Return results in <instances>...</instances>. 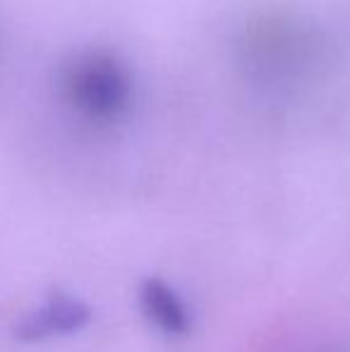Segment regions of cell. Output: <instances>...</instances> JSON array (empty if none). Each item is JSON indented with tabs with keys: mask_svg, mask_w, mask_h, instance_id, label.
Returning <instances> with one entry per match:
<instances>
[{
	"mask_svg": "<svg viewBox=\"0 0 350 352\" xmlns=\"http://www.w3.org/2000/svg\"><path fill=\"white\" fill-rule=\"evenodd\" d=\"M91 321L89 305L67 292H53L36 309L27 311L14 326V336L24 343H39V340L61 338L82 331Z\"/></svg>",
	"mask_w": 350,
	"mask_h": 352,
	"instance_id": "2",
	"label": "cell"
},
{
	"mask_svg": "<svg viewBox=\"0 0 350 352\" xmlns=\"http://www.w3.org/2000/svg\"><path fill=\"white\" fill-rule=\"evenodd\" d=\"M140 305L156 331L182 338L192 331V316L182 297L161 278H146L140 285Z\"/></svg>",
	"mask_w": 350,
	"mask_h": 352,
	"instance_id": "3",
	"label": "cell"
},
{
	"mask_svg": "<svg viewBox=\"0 0 350 352\" xmlns=\"http://www.w3.org/2000/svg\"><path fill=\"white\" fill-rule=\"evenodd\" d=\"M65 94L70 103L89 118H111L125 106V74L113 60L85 56L65 70Z\"/></svg>",
	"mask_w": 350,
	"mask_h": 352,
	"instance_id": "1",
	"label": "cell"
}]
</instances>
